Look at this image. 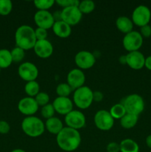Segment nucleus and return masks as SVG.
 Masks as SVG:
<instances>
[{
  "label": "nucleus",
  "mask_w": 151,
  "mask_h": 152,
  "mask_svg": "<svg viewBox=\"0 0 151 152\" xmlns=\"http://www.w3.org/2000/svg\"><path fill=\"white\" fill-rule=\"evenodd\" d=\"M56 142L62 151H74L81 142V134L78 130L66 126L56 135Z\"/></svg>",
  "instance_id": "nucleus-1"
},
{
  "label": "nucleus",
  "mask_w": 151,
  "mask_h": 152,
  "mask_svg": "<svg viewBox=\"0 0 151 152\" xmlns=\"http://www.w3.org/2000/svg\"><path fill=\"white\" fill-rule=\"evenodd\" d=\"M15 42L16 47L20 48L24 50L33 49L37 42L35 30L29 25H21L15 33Z\"/></svg>",
  "instance_id": "nucleus-2"
},
{
  "label": "nucleus",
  "mask_w": 151,
  "mask_h": 152,
  "mask_svg": "<svg viewBox=\"0 0 151 152\" xmlns=\"http://www.w3.org/2000/svg\"><path fill=\"white\" fill-rule=\"evenodd\" d=\"M22 129L30 137H38L45 131V125L42 120L35 116L26 117L22 122Z\"/></svg>",
  "instance_id": "nucleus-3"
},
{
  "label": "nucleus",
  "mask_w": 151,
  "mask_h": 152,
  "mask_svg": "<svg viewBox=\"0 0 151 152\" xmlns=\"http://www.w3.org/2000/svg\"><path fill=\"white\" fill-rule=\"evenodd\" d=\"M93 91L92 89L84 86L74 91L73 102L77 108L81 110H85L93 103Z\"/></svg>",
  "instance_id": "nucleus-4"
},
{
  "label": "nucleus",
  "mask_w": 151,
  "mask_h": 152,
  "mask_svg": "<svg viewBox=\"0 0 151 152\" xmlns=\"http://www.w3.org/2000/svg\"><path fill=\"white\" fill-rule=\"evenodd\" d=\"M124 106L127 114L139 116L144 109V101L140 95L132 94L126 96L121 102Z\"/></svg>",
  "instance_id": "nucleus-5"
},
{
  "label": "nucleus",
  "mask_w": 151,
  "mask_h": 152,
  "mask_svg": "<svg viewBox=\"0 0 151 152\" xmlns=\"http://www.w3.org/2000/svg\"><path fill=\"white\" fill-rule=\"evenodd\" d=\"M123 47L127 51H137L143 45V37L138 31H133L125 34L122 40Z\"/></svg>",
  "instance_id": "nucleus-6"
},
{
  "label": "nucleus",
  "mask_w": 151,
  "mask_h": 152,
  "mask_svg": "<svg viewBox=\"0 0 151 152\" xmlns=\"http://www.w3.org/2000/svg\"><path fill=\"white\" fill-rule=\"evenodd\" d=\"M151 19V10L144 4L137 6L132 13L131 20L136 26L142 27L149 24Z\"/></svg>",
  "instance_id": "nucleus-7"
},
{
  "label": "nucleus",
  "mask_w": 151,
  "mask_h": 152,
  "mask_svg": "<svg viewBox=\"0 0 151 152\" xmlns=\"http://www.w3.org/2000/svg\"><path fill=\"white\" fill-rule=\"evenodd\" d=\"M114 119L106 110H99L94 116V123L96 128L101 131H109L113 127Z\"/></svg>",
  "instance_id": "nucleus-8"
},
{
  "label": "nucleus",
  "mask_w": 151,
  "mask_h": 152,
  "mask_svg": "<svg viewBox=\"0 0 151 152\" xmlns=\"http://www.w3.org/2000/svg\"><path fill=\"white\" fill-rule=\"evenodd\" d=\"M65 117V123L67 127L78 131L85 126L86 117L81 111L73 110Z\"/></svg>",
  "instance_id": "nucleus-9"
},
{
  "label": "nucleus",
  "mask_w": 151,
  "mask_h": 152,
  "mask_svg": "<svg viewBox=\"0 0 151 152\" xmlns=\"http://www.w3.org/2000/svg\"><path fill=\"white\" fill-rule=\"evenodd\" d=\"M18 74L22 80L27 83L35 81L38 76V69L35 64L30 62H25L19 66Z\"/></svg>",
  "instance_id": "nucleus-10"
},
{
  "label": "nucleus",
  "mask_w": 151,
  "mask_h": 152,
  "mask_svg": "<svg viewBox=\"0 0 151 152\" xmlns=\"http://www.w3.org/2000/svg\"><path fill=\"white\" fill-rule=\"evenodd\" d=\"M75 63L79 69H90L93 68L96 63V56L91 52L81 50L76 54Z\"/></svg>",
  "instance_id": "nucleus-11"
},
{
  "label": "nucleus",
  "mask_w": 151,
  "mask_h": 152,
  "mask_svg": "<svg viewBox=\"0 0 151 152\" xmlns=\"http://www.w3.org/2000/svg\"><path fill=\"white\" fill-rule=\"evenodd\" d=\"M38 108L39 106L37 104L35 98L30 96L22 98L18 103V110L19 112L27 117L34 116V114L38 111Z\"/></svg>",
  "instance_id": "nucleus-12"
},
{
  "label": "nucleus",
  "mask_w": 151,
  "mask_h": 152,
  "mask_svg": "<svg viewBox=\"0 0 151 152\" xmlns=\"http://www.w3.org/2000/svg\"><path fill=\"white\" fill-rule=\"evenodd\" d=\"M82 15L78 7H65L62 10V20L70 26H74L79 23Z\"/></svg>",
  "instance_id": "nucleus-13"
},
{
  "label": "nucleus",
  "mask_w": 151,
  "mask_h": 152,
  "mask_svg": "<svg viewBox=\"0 0 151 152\" xmlns=\"http://www.w3.org/2000/svg\"><path fill=\"white\" fill-rule=\"evenodd\" d=\"M33 19L37 28H44L47 31L53 28L55 23L53 15L48 10H38L34 14Z\"/></svg>",
  "instance_id": "nucleus-14"
},
{
  "label": "nucleus",
  "mask_w": 151,
  "mask_h": 152,
  "mask_svg": "<svg viewBox=\"0 0 151 152\" xmlns=\"http://www.w3.org/2000/svg\"><path fill=\"white\" fill-rule=\"evenodd\" d=\"M85 80V74L82 70L79 68L72 69L69 71L67 76V83L74 91L84 86Z\"/></svg>",
  "instance_id": "nucleus-15"
},
{
  "label": "nucleus",
  "mask_w": 151,
  "mask_h": 152,
  "mask_svg": "<svg viewBox=\"0 0 151 152\" xmlns=\"http://www.w3.org/2000/svg\"><path fill=\"white\" fill-rule=\"evenodd\" d=\"M52 105L54 108L55 111L61 115L66 116L73 110V102L69 97L57 96L53 100Z\"/></svg>",
  "instance_id": "nucleus-16"
},
{
  "label": "nucleus",
  "mask_w": 151,
  "mask_h": 152,
  "mask_svg": "<svg viewBox=\"0 0 151 152\" xmlns=\"http://www.w3.org/2000/svg\"><path fill=\"white\" fill-rule=\"evenodd\" d=\"M36 55L41 59L50 57L53 53V46L49 40H38L33 48Z\"/></svg>",
  "instance_id": "nucleus-17"
},
{
  "label": "nucleus",
  "mask_w": 151,
  "mask_h": 152,
  "mask_svg": "<svg viewBox=\"0 0 151 152\" xmlns=\"http://www.w3.org/2000/svg\"><path fill=\"white\" fill-rule=\"evenodd\" d=\"M127 65L133 70H140L144 67L145 57L139 50L129 52L126 55Z\"/></svg>",
  "instance_id": "nucleus-18"
},
{
  "label": "nucleus",
  "mask_w": 151,
  "mask_h": 152,
  "mask_svg": "<svg viewBox=\"0 0 151 152\" xmlns=\"http://www.w3.org/2000/svg\"><path fill=\"white\" fill-rule=\"evenodd\" d=\"M53 33L56 37L62 39L68 38L71 35V26L63 22V21H59V22H55L53 28Z\"/></svg>",
  "instance_id": "nucleus-19"
},
{
  "label": "nucleus",
  "mask_w": 151,
  "mask_h": 152,
  "mask_svg": "<svg viewBox=\"0 0 151 152\" xmlns=\"http://www.w3.org/2000/svg\"><path fill=\"white\" fill-rule=\"evenodd\" d=\"M115 25L116 28L120 32L123 33L124 34H127L128 33L133 31V24L131 19L125 16H121L117 18L115 21Z\"/></svg>",
  "instance_id": "nucleus-20"
},
{
  "label": "nucleus",
  "mask_w": 151,
  "mask_h": 152,
  "mask_svg": "<svg viewBox=\"0 0 151 152\" xmlns=\"http://www.w3.org/2000/svg\"><path fill=\"white\" fill-rule=\"evenodd\" d=\"M44 125L47 132L55 135H57L65 127L62 120L56 117H53L46 120Z\"/></svg>",
  "instance_id": "nucleus-21"
},
{
  "label": "nucleus",
  "mask_w": 151,
  "mask_h": 152,
  "mask_svg": "<svg viewBox=\"0 0 151 152\" xmlns=\"http://www.w3.org/2000/svg\"><path fill=\"white\" fill-rule=\"evenodd\" d=\"M120 152H139V146L137 142L132 139H124L121 141Z\"/></svg>",
  "instance_id": "nucleus-22"
},
{
  "label": "nucleus",
  "mask_w": 151,
  "mask_h": 152,
  "mask_svg": "<svg viewBox=\"0 0 151 152\" xmlns=\"http://www.w3.org/2000/svg\"><path fill=\"white\" fill-rule=\"evenodd\" d=\"M138 120H139V116L131 114H126L120 120V125H121V126L123 129H133L137 124Z\"/></svg>",
  "instance_id": "nucleus-23"
},
{
  "label": "nucleus",
  "mask_w": 151,
  "mask_h": 152,
  "mask_svg": "<svg viewBox=\"0 0 151 152\" xmlns=\"http://www.w3.org/2000/svg\"><path fill=\"white\" fill-rule=\"evenodd\" d=\"M13 63L11 53L7 49H0V68H7Z\"/></svg>",
  "instance_id": "nucleus-24"
},
{
  "label": "nucleus",
  "mask_w": 151,
  "mask_h": 152,
  "mask_svg": "<svg viewBox=\"0 0 151 152\" xmlns=\"http://www.w3.org/2000/svg\"><path fill=\"white\" fill-rule=\"evenodd\" d=\"M25 91L30 97H35L40 92V86L36 80L28 82L25 86Z\"/></svg>",
  "instance_id": "nucleus-25"
},
{
  "label": "nucleus",
  "mask_w": 151,
  "mask_h": 152,
  "mask_svg": "<svg viewBox=\"0 0 151 152\" xmlns=\"http://www.w3.org/2000/svg\"><path fill=\"white\" fill-rule=\"evenodd\" d=\"M109 112L114 120H121L127 114L124 106L121 103H117L113 105Z\"/></svg>",
  "instance_id": "nucleus-26"
},
{
  "label": "nucleus",
  "mask_w": 151,
  "mask_h": 152,
  "mask_svg": "<svg viewBox=\"0 0 151 152\" xmlns=\"http://www.w3.org/2000/svg\"><path fill=\"white\" fill-rule=\"evenodd\" d=\"M95 3L91 0H84L80 1L78 7L82 14H89L95 10Z\"/></svg>",
  "instance_id": "nucleus-27"
},
{
  "label": "nucleus",
  "mask_w": 151,
  "mask_h": 152,
  "mask_svg": "<svg viewBox=\"0 0 151 152\" xmlns=\"http://www.w3.org/2000/svg\"><path fill=\"white\" fill-rule=\"evenodd\" d=\"M73 89L68 83H60L58 85L56 88V93L58 96L62 97H69L70 94L72 93Z\"/></svg>",
  "instance_id": "nucleus-28"
},
{
  "label": "nucleus",
  "mask_w": 151,
  "mask_h": 152,
  "mask_svg": "<svg viewBox=\"0 0 151 152\" xmlns=\"http://www.w3.org/2000/svg\"><path fill=\"white\" fill-rule=\"evenodd\" d=\"M56 3L54 0H36L33 1L35 7L38 10H48Z\"/></svg>",
  "instance_id": "nucleus-29"
},
{
  "label": "nucleus",
  "mask_w": 151,
  "mask_h": 152,
  "mask_svg": "<svg viewBox=\"0 0 151 152\" xmlns=\"http://www.w3.org/2000/svg\"><path fill=\"white\" fill-rule=\"evenodd\" d=\"M13 10V3L10 0H0V15L7 16Z\"/></svg>",
  "instance_id": "nucleus-30"
},
{
  "label": "nucleus",
  "mask_w": 151,
  "mask_h": 152,
  "mask_svg": "<svg viewBox=\"0 0 151 152\" xmlns=\"http://www.w3.org/2000/svg\"><path fill=\"white\" fill-rule=\"evenodd\" d=\"M13 62H21L25 56V50L19 47H16L10 51Z\"/></svg>",
  "instance_id": "nucleus-31"
},
{
  "label": "nucleus",
  "mask_w": 151,
  "mask_h": 152,
  "mask_svg": "<svg viewBox=\"0 0 151 152\" xmlns=\"http://www.w3.org/2000/svg\"><path fill=\"white\" fill-rule=\"evenodd\" d=\"M55 113H56V111H55V109L52 104H47V105L41 107V116L44 119H47V120L54 117Z\"/></svg>",
  "instance_id": "nucleus-32"
},
{
  "label": "nucleus",
  "mask_w": 151,
  "mask_h": 152,
  "mask_svg": "<svg viewBox=\"0 0 151 152\" xmlns=\"http://www.w3.org/2000/svg\"><path fill=\"white\" fill-rule=\"evenodd\" d=\"M34 98H35L38 106L41 107L47 105L50 102V96H49L48 94L45 93V92H39Z\"/></svg>",
  "instance_id": "nucleus-33"
},
{
  "label": "nucleus",
  "mask_w": 151,
  "mask_h": 152,
  "mask_svg": "<svg viewBox=\"0 0 151 152\" xmlns=\"http://www.w3.org/2000/svg\"><path fill=\"white\" fill-rule=\"evenodd\" d=\"M56 3L62 8H65V7H73V6L78 7L80 1L78 0H57L56 1Z\"/></svg>",
  "instance_id": "nucleus-34"
},
{
  "label": "nucleus",
  "mask_w": 151,
  "mask_h": 152,
  "mask_svg": "<svg viewBox=\"0 0 151 152\" xmlns=\"http://www.w3.org/2000/svg\"><path fill=\"white\" fill-rule=\"evenodd\" d=\"M35 34L37 41H38V40L47 39V31L44 29V28H36L35 29Z\"/></svg>",
  "instance_id": "nucleus-35"
},
{
  "label": "nucleus",
  "mask_w": 151,
  "mask_h": 152,
  "mask_svg": "<svg viewBox=\"0 0 151 152\" xmlns=\"http://www.w3.org/2000/svg\"><path fill=\"white\" fill-rule=\"evenodd\" d=\"M139 33L143 38H149L151 37V26L149 25H147L141 27Z\"/></svg>",
  "instance_id": "nucleus-36"
},
{
  "label": "nucleus",
  "mask_w": 151,
  "mask_h": 152,
  "mask_svg": "<svg viewBox=\"0 0 151 152\" xmlns=\"http://www.w3.org/2000/svg\"><path fill=\"white\" fill-rule=\"evenodd\" d=\"M10 131V126L7 122L4 120H0V134H6Z\"/></svg>",
  "instance_id": "nucleus-37"
},
{
  "label": "nucleus",
  "mask_w": 151,
  "mask_h": 152,
  "mask_svg": "<svg viewBox=\"0 0 151 152\" xmlns=\"http://www.w3.org/2000/svg\"><path fill=\"white\" fill-rule=\"evenodd\" d=\"M106 149L107 152H120V145L115 142H109Z\"/></svg>",
  "instance_id": "nucleus-38"
},
{
  "label": "nucleus",
  "mask_w": 151,
  "mask_h": 152,
  "mask_svg": "<svg viewBox=\"0 0 151 152\" xmlns=\"http://www.w3.org/2000/svg\"><path fill=\"white\" fill-rule=\"evenodd\" d=\"M93 97L94 102H102L104 99V94H102V92L99 91H93Z\"/></svg>",
  "instance_id": "nucleus-39"
},
{
  "label": "nucleus",
  "mask_w": 151,
  "mask_h": 152,
  "mask_svg": "<svg viewBox=\"0 0 151 152\" xmlns=\"http://www.w3.org/2000/svg\"><path fill=\"white\" fill-rule=\"evenodd\" d=\"M55 22L62 21V10H56L52 13Z\"/></svg>",
  "instance_id": "nucleus-40"
},
{
  "label": "nucleus",
  "mask_w": 151,
  "mask_h": 152,
  "mask_svg": "<svg viewBox=\"0 0 151 152\" xmlns=\"http://www.w3.org/2000/svg\"><path fill=\"white\" fill-rule=\"evenodd\" d=\"M144 67L147 68L148 70H150V71H151V56H149L147 58H145Z\"/></svg>",
  "instance_id": "nucleus-41"
},
{
  "label": "nucleus",
  "mask_w": 151,
  "mask_h": 152,
  "mask_svg": "<svg viewBox=\"0 0 151 152\" xmlns=\"http://www.w3.org/2000/svg\"><path fill=\"white\" fill-rule=\"evenodd\" d=\"M118 62L121 65H127V58H126V55H121L119 58H118Z\"/></svg>",
  "instance_id": "nucleus-42"
},
{
  "label": "nucleus",
  "mask_w": 151,
  "mask_h": 152,
  "mask_svg": "<svg viewBox=\"0 0 151 152\" xmlns=\"http://www.w3.org/2000/svg\"><path fill=\"white\" fill-rule=\"evenodd\" d=\"M146 144L150 148H151V134L148 135L146 138Z\"/></svg>",
  "instance_id": "nucleus-43"
},
{
  "label": "nucleus",
  "mask_w": 151,
  "mask_h": 152,
  "mask_svg": "<svg viewBox=\"0 0 151 152\" xmlns=\"http://www.w3.org/2000/svg\"><path fill=\"white\" fill-rule=\"evenodd\" d=\"M11 152H26V151L23 149H21V148H16V149L13 150Z\"/></svg>",
  "instance_id": "nucleus-44"
},
{
  "label": "nucleus",
  "mask_w": 151,
  "mask_h": 152,
  "mask_svg": "<svg viewBox=\"0 0 151 152\" xmlns=\"http://www.w3.org/2000/svg\"><path fill=\"white\" fill-rule=\"evenodd\" d=\"M1 68H0V72H1Z\"/></svg>",
  "instance_id": "nucleus-45"
},
{
  "label": "nucleus",
  "mask_w": 151,
  "mask_h": 152,
  "mask_svg": "<svg viewBox=\"0 0 151 152\" xmlns=\"http://www.w3.org/2000/svg\"><path fill=\"white\" fill-rule=\"evenodd\" d=\"M150 152H151V151H150Z\"/></svg>",
  "instance_id": "nucleus-46"
}]
</instances>
